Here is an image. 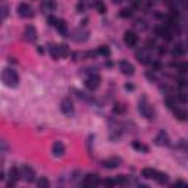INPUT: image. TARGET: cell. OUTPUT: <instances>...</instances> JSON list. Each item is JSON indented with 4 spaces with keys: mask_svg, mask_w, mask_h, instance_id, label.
Masks as SVG:
<instances>
[{
    "mask_svg": "<svg viewBox=\"0 0 188 188\" xmlns=\"http://www.w3.org/2000/svg\"><path fill=\"white\" fill-rule=\"evenodd\" d=\"M56 29L59 31V33L62 34V35H68V24H66V21H63V19H57V22H56Z\"/></svg>",
    "mask_w": 188,
    "mask_h": 188,
    "instance_id": "cell-17",
    "label": "cell"
},
{
    "mask_svg": "<svg viewBox=\"0 0 188 188\" xmlns=\"http://www.w3.org/2000/svg\"><path fill=\"white\" fill-rule=\"evenodd\" d=\"M18 13H19V16H22V18H34L35 16L34 9L31 7L29 5H27V3H21L18 6Z\"/></svg>",
    "mask_w": 188,
    "mask_h": 188,
    "instance_id": "cell-6",
    "label": "cell"
},
{
    "mask_svg": "<svg viewBox=\"0 0 188 188\" xmlns=\"http://www.w3.org/2000/svg\"><path fill=\"white\" fill-rule=\"evenodd\" d=\"M24 38L27 41H35L37 40V29L33 25H28L24 31Z\"/></svg>",
    "mask_w": 188,
    "mask_h": 188,
    "instance_id": "cell-12",
    "label": "cell"
},
{
    "mask_svg": "<svg viewBox=\"0 0 188 188\" xmlns=\"http://www.w3.org/2000/svg\"><path fill=\"white\" fill-rule=\"evenodd\" d=\"M87 22H88V19H87V18H85V19H84V21H81V25H82V27H84V25H87Z\"/></svg>",
    "mask_w": 188,
    "mask_h": 188,
    "instance_id": "cell-41",
    "label": "cell"
},
{
    "mask_svg": "<svg viewBox=\"0 0 188 188\" xmlns=\"http://www.w3.org/2000/svg\"><path fill=\"white\" fill-rule=\"evenodd\" d=\"M76 10H78V12H82V10H84V6H82V5H78V6H76Z\"/></svg>",
    "mask_w": 188,
    "mask_h": 188,
    "instance_id": "cell-39",
    "label": "cell"
},
{
    "mask_svg": "<svg viewBox=\"0 0 188 188\" xmlns=\"http://www.w3.org/2000/svg\"><path fill=\"white\" fill-rule=\"evenodd\" d=\"M101 184H103L104 187H115V185H116V181H115V179H104V181H101Z\"/></svg>",
    "mask_w": 188,
    "mask_h": 188,
    "instance_id": "cell-34",
    "label": "cell"
},
{
    "mask_svg": "<svg viewBox=\"0 0 188 188\" xmlns=\"http://www.w3.org/2000/svg\"><path fill=\"white\" fill-rule=\"evenodd\" d=\"M156 175H157V170L151 168H144L141 170V176L146 179H156Z\"/></svg>",
    "mask_w": 188,
    "mask_h": 188,
    "instance_id": "cell-16",
    "label": "cell"
},
{
    "mask_svg": "<svg viewBox=\"0 0 188 188\" xmlns=\"http://www.w3.org/2000/svg\"><path fill=\"white\" fill-rule=\"evenodd\" d=\"M49 47V52H50V54L53 56V59L54 60H57L60 56H59V46H54V44H49L47 46Z\"/></svg>",
    "mask_w": 188,
    "mask_h": 188,
    "instance_id": "cell-23",
    "label": "cell"
},
{
    "mask_svg": "<svg viewBox=\"0 0 188 188\" xmlns=\"http://www.w3.org/2000/svg\"><path fill=\"white\" fill-rule=\"evenodd\" d=\"M182 53H184V49H182L181 46H176V47H175V50L172 52V54H174V56H181Z\"/></svg>",
    "mask_w": 188,
    "mask_h": 188,
    "instance_id": "cell-35",
    "label": "cell"
},
{
    "mask_svg": "<svg viewBox=\"0 0 188 188\" xmlns=\"http://www.w3.org/2000/svg\"><path fill=\"white\" fill-rule=\"evenodd\" d=\"M6 148H7V144H6V141H5V140H3V141H2V150H3V151H5V150H6Z\"/></svg>",
    "mask_w": 188,
    "mask_h": 188,
    "instance_id": "cell-38",
    "label": "cell"
},
{
    "mask_svg": "<svg viewBox=\"0 0 188 188\" xmlns=\"http://www.w3.org/2000/svg\"><path fill=\"white\" fill-rule=\"evenodd\" d=\"M88 31L87 29H81V28H78V29H75L74 33H72V40L74 41H76V43H82V41H85L87 38H88Z\"/></svg>",
    "mask_w": 188,
    "mask_h": 188,
    "instance_id": "cell-8",
    "label": "cell"
},
{
    "mask_svg": "<svg viewBox=\"0 0 188 188\" xmlns=\"http://www.w3.org/2000/svg\"><path fill=\"white\" fill-rule=\"evenodd\" d=\"M21 178H22V176H21V169H18V168H10V169H9V181H7V187H9V188L15 187V185H16V182H18Z\"/></svg>",
    "mask_w": 188,
    "mask_h": 188,
    "instance_id": "cell-4",
    "label": "cell"
},
{
    "mask_svg": "<svg viewBox=\"0 0 188 188\" xmlns=\"http://www.w3.org/2000/svg\"><path fill=\"white\" fill-rule=\"evenodd\" d=\"M132 147H134L135 150H138V151L148 153V147H147L146 144H143V143H140V141H134V143H132Z\"/></svg>",
    "mask_w": 188,
    "mask_h": 188,
    "instance_id": "cell-24",
    "label": "cell"
},
{
    "mask_svg": "<svg viewBox=\"0 0 188 188\" xmlns=\"http://www.w3.org/2000/svg\"><path fill=\"white\" fill-rule=\"evenodd\" d=\"M135 87L132 85V84H125V90H128V91H132Z\"/></svg>",
    "mask_w": 188,
    "mask_h": 188,
    "instance_id": "cell-37",
    "label": "cell"
},
{
    "mask_svg": "<svg viewBox=\"0 0 188 188\" xmlns=\"http://www.w3.org/2000/svg\"><path fill=\"white\" fill-rule=\"evenodd\" d=\"M135 56H137V60L140 62V63H148V56H147V53L143 50V52H137L135 53Z\"/></svg>",
    "mask_w": 188,
    "mask_h": 188,
    "instance_id": "cell-22",
    "label": "cell"
},
{
    "mask_svg": "<svg viewBox=\"0 0 188 188\" xmlns=\"http://www.w3.org/2000/svg\"><path fill=\"white\" fill-rule=\"evenodd\" d=\"M52 153L54 157H62L65 154V144L62 141H54L52 146Z\"/></svg>",
    "mask_w": 188,
    "mask_h": 188,
    "instance_id": "cell-10",
    "label": "cell"
},
{
    "mask_svg": "<svg viewBox=\"0 0 188 188\" xmlns=\"http://www.w3.org/2000/svg\"><path fill=\"white\" fill-rule=\"evenodd\" d=\"M100 81H101V78H100L97 74H91V75L87 78V80H85V87H87L88 90L94 91V90H97V88H99Z\"/></svg>",
    "mask_w": 188,
    "mask_h": 188,
    "instance_id": "cell-5",
    "label": "cell"
},
{
    "mask_svg": "<svg viewBox=\"0 0 188 188\" xmlns=\"http://www.w3.org/2000/svg\"><path fill=\"white\" fill-rule=\"evenodd\" d=\"M123 41H125V44H127L128 47H134L138 43V35L134 33V31H127L125 35H123Z\"/></svg>",
    "mask_w": 188,
    "mask_h": 188,
    "instance_id": "cell-9",
    "label": "cell"
},
{
    "mask_svg": "<svg viewBox=\"0 0 188 188\" xmlns=\"http://www.w3.org/2000/svg\"><path fill=\"white\" fill-rule=\"evenodd\" d=\"M60 110L63 112L66 116H72L74 115V103L71 101V99H63L60 103Z\"/></svg>",
    "mask_w": 188,
    "mask_h": 188,
    "instance_id": "cell-7",
    "label": "cell"
},
{
    "mask_svg": "<svg viewBox=\"0 0 188 188\" xmlns=\"http://www.w3.org/2000/svg\"><path fill=\"white\" fill-rule=\"evenodd\" d=\"M165 103L168 104V107H169V109H172V110H174V109H176V104H178L176 97H172L170 94H168V96L165 97Z\"/></svg>",
    "mask_w": 188,
    "mask_h": 188,
    "instance_id": "cell-20",
    "label": "cell"
},
{
    "mask_svg": "<svg viewBox=\"0 0 188 188\" xmlns=\"http://www.w3.org/2000/svg\"><path fill=\"white\" fill-rule=\"evenodd\" d=\"M41 9L44 12H52L56 9V2L54 0H43L41 2Z\"/></svg>",
    "mask_w": 188,
    "mask_h": 188,
    "instance_id": "cell-18",
    "label": "cell"
},
{
    "mask_svg": "<svg viewBox=\"0 0 188 188\" xmlns=\"http://www.w3.org/2000/svg\"><path fill=\"white\" fill-rule=\"evenodd\" d=\"M69 54V47L68 44H59V56L60 57H66Z\"/></svg>",
    "mask_w": 188,
    "mask_h": 188,
    "instance_id": "cell-26",
    "label": "cell"
},
{
    "mask_svg": "<svg viewBox=\"0 0 188 188\" xmlns=\"http://www.w3.org/2000/svg\"><path fill=\"white\" fill-rule=\"evenodd\" d=\"M2 81L9 88H16L19 85V75H18V72L15 69L5 68L2 71Z\"/></svg>",
    "mask_w": 188,
    "mask_h": 188,
    "instance_id": "cell-1",
    "label": "cell"
},
{
    "mask_svg": "<svg viewBox=\"0 0 188 188\" xmlns=\"http://www.w3.org/2000/svg\"><path fill=\"white\" fill-rule=\"evenodd\" d=\"M125 110H127V106L122 104V103H116L113 106V113H118V115H122Z\"/></svg>",
    "mask_w": 188,
    "mask_h": 188,
    "instance_id": "cell-27",
    "label": "cell"
},
{
    "mask_svg": "<svg viewBox=\"0 0 188 188\" xmlns=\"http://www.w3.org/2000/svg\"><path fill=\"white\" fill-rule=\"evenodd\" d=\"M137 2H138V3H140V2H144V0H137Z\"/></svg>",
    "mask_w": 188,
    "mask_h": 188,
    "instance_id": "cell-42",
    "label": "cell"
},
{
    "mask_svg": "<svg viewBox=\"0 0 188 188\" xmlns=\"http://www.w3.org/2000/svg\"><path fill=\"white\" fill-rule=\"evenodd\" d=\"M7 13H9V7H7V5H2V21H5L6 18H7Z\"/></svg>",
    "mask_w": 188,
    "mask_h": 188,
    "instance_id": "cell-33",
    "label": "cell"
},
{
    "mask_svg": "<svg viewBox=\"0 0 188 188\" xmlns=\"http://www.w3.org/2000/svg\"><path fill=\"white\" fill-rule=\"evenodd\" d=\"M174 115H175V118L179 119V121H185V119H188V113L184 110V109H181V107L174 109Z\"/></svg>",
    "mask_w": 188,
    "mask_h": 188,
    "instance_id": "cell-19",
    "label": "cell"
},
{
    "mask_svg": "<svg viewBox=\"0 0 188 188\" xmlns=\"http://www.w3.org/2000/svg\"><path fill=\"white\" fill-rule=\"evenodd\" d=\"M21 176L27 181V182H34L35 181V170L31 168L29 165H24L21 168Z\"/></svg>",
    "mask_w": 188,
    "mask_h": 188,
    "instance_id": "cell-3",
    "label": "cell"
},
{
    "mask_svg": "<svg viewBox=\"0 0 188 188\" xmlns=\"http://www.w3.org/2000/svg\"><path fill=\"white\" fill-rule=\"evenodd\" d=\"M115 181H116V184H119V185H127V184H128V179H127V176H125V175H119Z\"/></svg>",
    "mask_w": 188,
    "mask_h": 188,
    "instance_id": "cell-31",
    "label": "cell"
},
{
    "mask_svg": "<svg viewBox=\"0 0 188 188\" xmlns=\"http://www.w3.org/2000/svg\"><path fill=\"white\" fill-rule=\"evenodd\" d=\"M94 6H96V9L99 10V13H101V15H103V13H106V6H104V3L101 2V0H97Z\"/></svg>",
    "mask_w": 188,
    "mask_h": 188,
    "instance_id": "cell-30",
    "label": "cell"
},
{
    "mask_svg": "<svg viewBox=\"0 0 188 188\" xmlns=\"http://www.w3.org/2000/svg\"><path fill=\"white\" fill-rule=\"evenodd\" d=\"M172 66L176 68L181 74L188 72V62H178V63H172Z\"/></svg>",
    "mask_w": 188,
    "mask_h": 188,
    "instance_id": "cell-21",
    "label": "cell"
},
{
    "mask_svg": "<svg viewBox=\"0 0 188 188\" xmlns=\"http://www.w3.org/2000/svg\"><path fill=\"white\" fill-rule=\"evenodd\" d=\"M154 143L157 146H169V137L165 131H160L157 134V137L154 138Z\"/></svg>",
    "mask_w": 188,
    "mask_h": 188,
    "instance_id": "cell-14",
    "label": "cell"
},
{
    "mask_svg": "<svg viewBox=\"0 0 188 188\" xmlns=\"http://www.w3.org/2000/svg\"><path fill=\"white\" fill-rule=\"evenodd\" d=\"M119 69L122 71V74H125V75H132L134 74V66L129 63V62H127V60H122L121 63H119Z\"/></svg>",
    "mask_w": 188,
    "mask_h": 188,
    "instance_id": "cell-15",
    "label": "cell"
},
{
    "mask_svg": "<svg viewBox=\"0 0 188 188\" xmlns=\"http://www.w3.org/2000/svg\"><path fill=\"white\" fill-rule=\"evenodd\" d=\"M119 15H121L122 18H129L131 15H132V12H131V9L125 7V9H122V10H121V13H119Z\"/></svg>",
    "mask_w": 188,
    "mask_h": 188,
    "instance_id": "cell-32",
    "label": "cell"
},
{
    "mask_svg": "<svg viewBox=\"0 0 188 188\" xmlns=\"http://www.w3.org/2000/svg\"><path fill=\"white\" fill-rule=\"evenodd\" d=\"M37 187H38V188H49V187H50V182H49V179H47V178L41 176V178H38V181H37Z\"/></svg>",
    "mask_w": 188,
    "mask_h": 188,
    "instance_id": "cell-28",
    "label": "cell"
},
{
    "mask_svg": "<svg viewBox=\"0 0 188 188\" xmlns=\"http://www.w3.org/2000/svg\"><path fill=\"white\" fill-rule=\"evenodd\" d=\"M154 181H157L159 184H166L169 181V176L166 174H163V172H159L157 170V175H156V179Z\"/></svg>",
    "mask_w": 188,
    "mask_h": 188,
    "instance_id": "cell-25",
    "label": "cell"
},
{
    "mask_svg": "<svg viewBox=\"0 0 188 188\" xmlns=\"http://www.w3.org/2000/svg\"><path fill=\"white\" fill-rule=\"evenodd\" d=\"M99 184H101V181H100L99 175H96V174H88L84 178V187H94Z\"/></svg>",
    "mask_w": 188,
    "mask_h": 188,
    "instance_id": "cell-11",
    "label": "cell"
},
{
    "mask_svg": "<svg viewBox=\"0 0 188 188\" xmlns=\"http://www.w3.org/2000/svg\"><path fill=\"white\" fill-rule=\"evenodd\" d=\"M122 163V159L121 157H110V159H107L103 162V166L106 169H116L118 166H121Z\"/></svg>",
    "mask_w": 188,
    "mask_h": 188,
    "instance_id": "cell-13",
    "label": "cell"
},
{
    "mask_svg": "<svg viewBox=\"0 0 188 188\" xmlns=\"http://www.w3.org/2000/svg\"><path fill=\"white\" fill-rule=\"evenodd\" d=\"M99 53H100L101 56L107 57V56H110V49H109L107 46H100V47H99Z\"/></svg>",
    "mask_w": 188,
    "mask_h": 188,
    "instance_id": "cell-29",
    "label": "cell"
},
{
    "mask_svg": "<svg viewBox=\"0 0 188 188\" xmlns=\"http://www.w3.org/2000/svg\"><path fill=\"white\" fill-rule=\"evenodd\" d=\"M47 22H49V25H56V22H57V18H54V16H47Z\"/></svg>",
    "mask_w": 188,
    "mask_h": 188,
    "instance_id": "cell-36",
    "label": "cell"
},
{
    "mask_svg": "<svg viewBox=\"0 0 188 188\" xmlns=\"http://www.w3.org/2000/svg\"><path fill=\"white\" fill-rule=\"evenodd\" d=\"M138 110H140L141 115H143L144 118H147L148 121L154 119V109H153V106L148 103V100H147L146 96L141 97V100H140V103H138Z\"/></svg>",
    "mask_w": 188,
    "mask_h": 188,
    "instance_id": "cell-2",
    "label": "cell"
},
{
    "mask_svg": "<svg viewBox=\"0 0 188 188\" xmlns=\"http://www.w3.org/2000/svg\"><path fill=\"white\" fill-rule=\"evenodd\" d=\"M37 50H38V53H41V54L44 53V52H43V49H41V46H37Z\"/></svg>",
    "mask_w": 188,
    "mask_h": 188,
    "instance_id": "cell-40",
    "label": "cell"
}]
</instances>
